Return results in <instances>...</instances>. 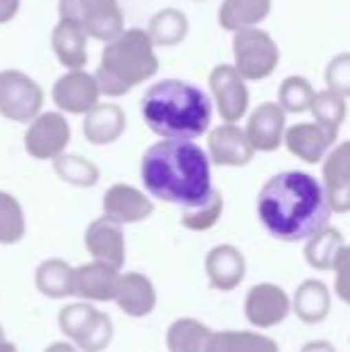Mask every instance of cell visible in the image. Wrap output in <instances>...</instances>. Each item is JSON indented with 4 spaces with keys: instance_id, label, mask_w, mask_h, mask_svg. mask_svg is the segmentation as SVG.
<instances>
[{
    "instance_id": "26",
    "label": "cell",
    "mask_w": 350,
    "mask_h": 352,
    "mask_svg": "<svg viewBox=\"0 0 350 352\" xmlns=\"http://www.w3.org/2000/svg\"><path fill=\"white\" fill-rule=\"evenodd\" d=\"M36 290L48 300H63L75 295V269L65 259H46L34 274Z\"/></svg>"
},
{
    "instance_id": "32",
    "label": "cell",
    "mask_w": 350,
    "mask_h": 352,
    "mask_svg": "<svg viewBox=\"0 0 350 352\" xmlns=\"http://www.w3.org/2000/svg\"><path fill=\"white\" fill-rule=\"evenodd\" d=\"M221 216H223V197H221L219 190H214L201 204L182 209L180 223H182V228H187V230H192V232H204V230H211V228L219 223Z\"/></svg>"
},
{
    "instance_id": "37",
    "label": "cell",
    "mask_w": 350,
    "mask_h": 352,
    "mask_svg": "<svg viewBox=\"0 0 350 352\" xmlns=\"http://www.w3.org/2000/svg\"><path fill=\"white\" fill-rule=\"evenodd\" d=\"M333 274H336V295L350 307V247L348 245L338 254L336 264H333Z\"/></svg>"
},
{
    "instance_id": "28",
    "label": "cell",
    "mask_w": 350,
    "mask_h": 352,
    "mask_svg": "<svg viewBox=\"0 0 350 352\" xmlns=\"http://www.w3.org/2000/svg\"><path fill=\"white\" fill-rule=\"evenodd\" d=\"M343 247H346V242H343L341 230L327 226L324 230H319L317 235H312L307 240L305 261L317 271H333V264H336Z\"/></svg>"
},
{
    "instance_id": "22",
    "label": "cell",
    "mask_w": 350,
    "mask_h": 352,
    "mask_svg": "<svg viewBox=\"0 0 350 352\" xmlns=\"http://www.w3.org/2000/svg\"><path fill=\"white\" fill-rule=\"evenodd\" d=\"M125 125V111L118 103H98L85 116L82 132H85V140L94 146H108L120 140Z\"/></svg>"
},
{
    "instance_id": "27",
    "label": "cell",
    "mask_w": 350,
    "mask_h": 352,
    "mask_svg": "<svg viewBox=\"0 0 350 352\" xmlns=\"http://www.w3.org/2000/svg\"><path fill=\"white\" fill-rule=\"evenodd\" d=\"M214 331L199 319H175L166 331V345L171 352H209Z\"/></svg>"
},
{
    "instance_id": "6",
    "label": "cell",
    "mask_w": 350,
    "mask_h": 352,
    "mask_svg": "<svg viewBox=\"0 0 350 352\" xmlns=\"http://www.w3.org/2000/svg\"><path fill=\"white\" fill-rule=\"evenodd\" d=\"M61 331L85 352H103L113 340V321L106 311L94 309L89 302L67 305L58 314Z\"/></svg>"
},
{
    "instance_id": "15",
    "label": "cell",
    "mask_w": 350,
    "mask_h": 352,
    "mask_svg": "<svg viewBox=\"0 0 350 352\" xmlns=\"http://www.w3.org/2000/svg\"><path fill=\"white\" fill-rule=\"evenodd\" d=\"M151 213H154V201L144 192H140L132 185H125V182L111 185L103 195V216L120 223V226L142 223Z\"/></svg>"
},
{
    "instance_id": "3",
    "label": "cell",
    "mask_w": 350,
    "mask_h": 352,
    "mask_svg": "<svg viewBox=\"0 0 350 352\" xmlns=\"http://www.w3.org/2000/svg\"><path fill=\"white\" fill-rule=\"evenodd\" d=\"M214 101L185 79L151 84L142 96L144 125L161 140L195 142L209 132Z\"/></svg>"
},
{
    "instance_id": "11",
    "label": "cell",
    "mask_w": 350,
    "mask_h": 352,
    "mask_svg": "<svg viewBox=\"0 0 350 352\" xmlns=\"http://www.w3.org/2000/svg\"><path fill=\"white\" fill-rule=\"evenodd\" d=\"M293 311V300L285 295L283 287L274 283H259L252 285L245 297V319L254 329H271L285 321V316Z\"/></svg>"
},
{
    "instance_id": "9",
    "label": "cell",
    "mask_w": 350,
    "mask_h": 352,
    "mask_svg": "<svg viewBox=\"0 0 350 352\" xmlns=\"http://www.w3.org/2000/svg\"><path fill=\"white\" fill-rule=\"evenodd\" d=\"M209 91L223 122H238L248 116V79L235 70V65H216L209 74Z\"/></svg>"
},
{
    "instance_id": "20",
    "label": "cell",
    "mask_w": 350,
    "mask_h": 352,
    "mask_svg": "<svg viewBox=\"0 0 350 352\" xmlns=\"http://www.w3.org/2000/svg\"><path fill=\"white\" fill-rule=\"evenodd\" d=\"M120 269L103 261H89L75 269V297L85 302H113Z\"/></svg>"
},
{
    "instance_id": "34",
    "label": "cell",
    "mask_w": 350,
    "mask_h": 352,
    "mask_svg": "<svg viewBox=\"0 0 350 352\" xmlns=\"http://www.w3.org/2000/svg\"><path fill=\"white\" fill-rule=\"evenodd\" d=\"M314 96H317V91L305 77H288L278 87V106L285 113L312 111Z\"/></svg>"
},
{
    "instance_id": "16",
    "label": "cell",
    "mask_w": 350,
    "mask_h": 352,
    "mask_svg": "<svg viewBox=\"0 0 350 352\" xmlns=\"http://www.w3.org/2000/svg\"><path fill=\"white\" fill-rule=\"evenodd\" d=\"M85 247L94 261H103L116 269H122L125 264V232L122 226L111 218L101 216L87 226Z\"/></svg>"
},
{
    "instance_id": "7",
    "label": "cell",
    "mask_w": 350,
    "mask_h": 352,
    "mask_svg": "<svg viewBox=\"0 0 350 352\" xmlns=\"http://www.w3.org/2000/svg\"><path fill=\"white\" fill-rule=\"evenodd\" d=\"M233 58L235 70L243 74L248 82H262V79L271 77L276 67H278L281 51L274 38H271V34L252 27L235 32Z\"/></svg>"
},
{
    "instance_id": "21",
    "label": "cell",
    "mask_w": 350,
    "mask_h": 352,
    "mask_svg": "<svg viewBox=\"0 0 350 352\" xmlns=\"http://www.w3.org/2000/svg\"><path fill=\"white\" fill-rule=\"evenodd\" d=\"M113 302L132 319H144L156 307V287L144 274H137V271L122 274L118 278L116 300Z\"/></svg>"
},
{
    "instance_id": "13",
    "label": "cell",
    "mask_w": 350,
    "mask_h": 352,
    "mask_svg": "<svg viewBox=\"0 0 350 352\" xmlns=\"http://www.w3.org/2000/svg\"><path fill=\"white\" fill-rule=\"evenodd\" d=\"M209 158L214 166L243 168L254 158V146L238 122H223L209 132Z\"/></svg>"
},
{
    "instance_id": "39",
    "label": "cell",
    "mask_w": 350,
    "mask_h": 352,
    "mask_svg": "<svg viewBox=\"0 0 350 352\" xmlns=\"http://www.w3.org/2000/svg\"><path fill=\"white\" fill-rule=\"evenodd\" d=\"M300 352H336V348L329 340H309V343L303 345Z\"/></svg>"
},
{
    "instance_id": "41",
    "label": "cell",
    "mask_w": 350,
    "mask_h": 352,
    "mask_svg": "<svg viewBox=\"0 0 350 352\" xmlns=\"http://www.w3.org/2000/svg\"><path fill=\"white\" fill-rule=\"evenodd\" d=\"M43 352H77L72 343H51Z\"/></svg>"
},
{
    "instance_id": "2",
    "label": "cell",
    "mask_w": 350,
    "mask_h": 352,
    "mask_svg": "<svg viewBox=\"0 0 350 352\" xmlns=\"http://www.w3.org/2000/svg\"><path fill=\"white\" fill-rule=\"evenodd\" d=\"M142 185L154 199L190 209L214 192L211 158L197 142L161 140L142 156Z\"/></svg>"
},
{
    "instance_id": "10",
    "label": "cell",
    "mask_w": 350,
    "mask_h": 352,
    "mask_svg": "<svg viewBox=\"0 0 350 352\" xmlns=\"http://www.w3.org/2000/svg\"><path fill=\"white\" fill-rule=\"evenodd\" d=\"M72 140L70 122L63 113L48 111L41 113L36 120L29 122V130L24 135V148L36 161H56L63 156L67 144Z\"/></svg>"
},
{
    "instance_id": "5",
    "label": "cell",
    "mask_w": 350,
    "mask_h": 352,
    "mask_svg": "<svg viewBox=\"0 0 350 352\" xmlns=\"http://www.w3.org/2000/svg\"><path fill=\"white\" fill-rule=\"evenodd\" d=\"M58 14L65 22H72L96 41L111 43L125 32L122 10L118 0H61Z\"/></svg>"
},
{
    "instance_id": "25",
    "label": "cell",
    "mask_w": 350,
    "mask_h": 352,
    "mask_svg": "<svg viewBox=\"0 0 350 352\" xmlns=\"http://www.w3.org/2000/svg\"><path fill=\"white\" fill-rule=\"evenodd\" d=\"M271 12V0H223L219 24L226 32H243L262 24Z\"/></svg>"
},
{
    "instance_id": "4",
    "label": "cell",
    "mask_w": 350,
    "mask_h": 352,
    "mask_svg": "<svg viewBox=\"0 0 350 352\" xmlns=\"http://www.w3.org/2000/svg\"><path fill=\"white\" fill-rule=\"evenodd\" d=\"M146 29H125L116 41L106 43L101 63L96 67V82L101 96H125L137 84L159 72V58Z\"/></svg>"
},
{
    "instance_id": "40",
    "label": "cell",
    "mask_w": 350,
    "mask_h": 352,
    "mask_svg": "<svg viewBox=\"0 0 350 352\" xmlns=\"http://www.w3.org/2000/svg\"><path fill=\"white\" fill-rule=\"evenodd\" d=\"M0 352H17V345L5 336L3 326H0Z\"/></svg>"
},
{
    "instance_id": "33",
    "label": "cell",
    "mask_w": 350,
    "mask_h": 352,
    "mask_svg": "<svg viewBox=\"0 0 350 352\" xmlns=\"http://www.w3.org/2000/svg\"><path fill=\"white\" fill-rule=\"evenodd\" d=\"M27 232L24 209L10 192H0V245H17Z\"/></svg>"
},
{
    "instance_id": "14",
    "label": "cell",
    "mask_w": 350,
    "mask_h": 352,
    "mask_svg": "<svg viewBox=\"0 0 350 352\" xmlns=\"http://www.w3.org/2000/svg\"><path fill=\"white\" fill-rule=\"evenodd\" d=\"M338 137V130L324 127L319 122H298L285 130V146L295 158L305 163H319L329 156Z\"/></svg>"
},
{
    "instance_id": "24",
    "label": "cell",
    "mask_w": 350,
    "mask_h": 352,
    "mask_svg": "<svg viewBox=\"0 0 350 352\" xmlns=\"http://www.w3.org/2000/svg\"><path fill=\"white\" fill-rule=\"evenodd\" d=\"M331 309V292L322 280L309 278L300 283L293 297V311L303 324H322Z\"/></svg>"
},
{
    "instance_id": "36",
    "label": "cell",
    "mask_w": 350,
    "mask_h": 352,
    "mask_svg": "<svg viewBox=\"0 0 350 352\" xmlns=\"http://www.w3.org/2000/svg\"><path fill=\"white\" fill-rule=\"evenodd\" d=\"M324 79H327V89L341 96H350V53H338L324 70Z\"/></svg>"
},
{
    "instance_id": "35",
    "label": "cell",
    "mask_w": 350,
    "mask_h": 352,
    "mask_svg": "<svg viewBox=\"0 0 350 352\" xmlns=\"http://www.w3.org/2000/svg\"><path fill=\"white\" fill-rule=\"evenodd\" d=\"M312 116H314V122H319V125L338 130L348 116L346 96L331 91V89H327V91H317L314 103H312Z\"/></svg>"
},
{
    "instance_id": "23",
    "label": "cell",
    "mask_w": 350,
    "mask_h": 352,
    "mask_svg": "<svg viewBox=\"0 0 350 352\" xmlns=\"http://www.w3.org/2000/svg\"><path fill=\"white\" fill-rule=\"evenodd\" d=\"M87 38L89 36L77 24L61 19L51 32V48L56 53L58 63L67 70H85V65L89 63Z\"/></svg>"
},
{
    "instance_id": "18",
    "label": "cell",
    "mask_w": 350,
    "mask_h": 352,
    "mask_svg": "<svg viewBox=\"0 0 350 352\" xmlns=\"http://www.w3.org/2000/svg\"><path fill=\"white\" fill-rule=\"evenodd\" d=\"M254 151H276L285 137V111L278 103H262L248 118L245 127Z\"/></svg>"
},
{
    "instance_id": "1",
    "label": "cell",
    "mask_w": 350,
    "mask_h": 352,
    "mask_svg": "<svg viewBox=\"0 0 350 352\" xmlns=\"http://www.w3.org/2000/svg\"><path fill=\"white\" fill-rule=\"evenodd\" d=\"M259 223L274 240L303 242L324 230L331 204L324 185L303 170H283L264 182L257 197Z\"/></svg>"
},
{
    "instance_id": "38",
    "label": "cell",
    "mask_w": 350,
    "mask_h": 352,
    "mask_svg": "<svg viewBox=\"0 0 350 352\" xmlns=\"http://www.w3.org/2000/svg\"><path fill=\"white\" fill-rule=\"evenodd\" d=\"M19 0H0V24H8L17 17Z\"/></svg>"
},
{
    "instance_id": "8",
    "label": "cell",
    "mask_w": 350,
    "mask_h": 352,
    "mask_svg": "<svg viewBox=\"0 0 350 352\" xmlns=\"http://www.w3.org/2000/svg\"><path fill=\"white\" fill-rule=\"evenodd\" d=\"M43 89L19 70L0 72V116L12 122H32L41 116Z\"/></svg>"
},
{
    "instance_id": "12",
    "label": "cell",
    "mask_w": 350,
    "mask_h": 352,
    "mask_svg": "<svg viewBox=\"0 0 350 352\" xmlns=\"http://www.w3.org/2000/svg\"><path fill=\"white\" fill-rule=\"evenodd\" d=\"M51 96L63 113L87 116L94 106H98L101 89H98V82L94 74H89L85 70H67L53 84Z\"/></svg>"
},
{
    "instance_id": "30",
    "label": "cell",
    "mask_w": 350,
    "mask_h": 352,
    "mask_svg": "<svg viewBox=\"0 0 350 352\" xmlns=\"http://www.w3.org/2000/svg\"><path fill=\"white\" fill-rule=\"evenodd\" d=\"M187 29H190V22H187L182 10L164 8L149 19L146 34L151 36L154 46H177L185 41Z\"/></svg>"
},
{
    "instance_id": "31",
    "label": "cell",
    "mask_w": 350,
    "mask_h": 352,
    "mask_svg": "<svg viewBox=\"0 0 350 352\" xmlns=\"http://www.w3.org/2000/svg\"><path fill=\"white\" fill-rule=\"evenodd\" d=\"M53 170L61 177L63 182L75 187H94L98 182V168L96 163H91L85 156H77V153H63L53 161Z\"/></svg>"
},
{
    "instance_id": "19",
    "label": "cell",
    "mask_w": 350,
    "mask_h": 352,
    "mask_svg": "<svg viewBox=\"0 0 350 352\" xmlns=\"http://www.w3.org/2000/svg\"><path fill=\"white\" fill-rule=\"evenodd\" d=\"M204 271H206V278H209L214 290L230 292L243 283L248 264H245V256L238 247L216 245L214 250L206 254Z\"/></svg>"
},
{
    "instance_id": "17",
    "label": "cell",
    "mask_w": 350,
    "mask_h": 352,
    "mask_svg": "<svg viewBox=\"0 0 350 352\" xmlns=\"http://www.w3.org/2000/svg\"><path fill=\"white\" fill-rule=\"evenodd\" d=\"M322 177L331 211H350V142H341L329 151L322 166Z\"/></svg>"
},
{
    "instance_id": "29",
    "label": "cell",
    "mask_w": 350,
    "mask_h": 352,
    "mask_svg": "<svg viewBox=\"0 0 350 352\" xmlns=\"http://www.w3.org/2000/svg\"><path fill=\"white\" fill-rule=\"evenodd\" d=\"M209 352H278V345L254 331H214Z\"/></svg>"
},
{
    "instance_id": "42",
    "label": "cell",
    "mask_w": 350,
    "mask_h": 352,
    "mask_svg": "<svg viewBox=\"0 0 350 352\" xmlns=\"http://www.w3.org/2000/svg\"><path fill=\"white\" fill-rule=\"evenodd\" d=\"M195 3H201V0H195Z\"/></svg>"
}]
</instances>
